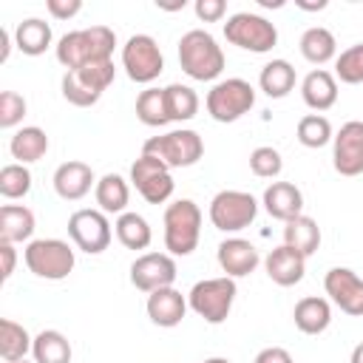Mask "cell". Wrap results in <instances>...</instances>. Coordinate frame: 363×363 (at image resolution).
<instances>
[{
  "mask_svg": "<svg viewBox=\"0 0 363 363\" xmlns=\"http://www.w3.org/2000/svg\"><path fill=\"white\" fill-rule=\"evenodd\" d=\"M113 45H116V34L108 26H91V28L62 34L57 43V60L68 71H77L82 65L111 60Z\"/></svg>",
  "mask_w": 363,
  "mask_h": 363,
  "instance_id": "cell-1",
  "label": "cell"
},
{
  "mask_svg": "<svg viewBox=\"0 0 363 363\" xmlns=\"http://www.w3.org/2000/svg\"><path fill=\"white\" fill-rule=\"evenodd\" d=\"M179 65L190 79L210 82L224 71V51L204 28H190L179 40Z\"/></svg>",
  "mask_w": 363,
  "mask_h": 363,
  "instance_id": "cell-2",
  "label": "cell"
},
{
  "mask_svg": "<svg viewBox=\"0 0 363 363\" xmlns=\"http://www.w3.org/2000/svg\"><path fill=\"white\" fill-rule=\"evenodd\" d=\"M201 238V210L193 199H179L164 207V250L170 255H190Z\"/></svg>",
  "mask_w": 363,
  "mask_h": 363,
  "instance_id": "cell-3",
  "label": "cell"
},
{
  "mask_svg": "<svg viewBox=\"0 0 363 363\" xmlns=\"http://www.w3.org/2000/svg\"><path fill=\"white\" fill-rule=\"evenodd\" d=\"M116 77V68H113V60H102V62H91V65H82L77 71H65L60 88H62V96L77 105V108H91L99 102V96L105 94V88L113 82Z\"/></svg>",
  "mask_w": 363,
  "mask_h": 363,
  "instance_id": "cell-4",
  "label": "cell"
},
{
  "mask_svg": "<svg viewBox=\"0 0 363 363\" xmlns=\"http://www.w3.org/2000/svg\"><path fill=\"white\" fill-rule=\"evenodd\" d=\"M23 258H26L28 272H34L37 278H45V281H62V278H68L71 269H74V264H77L74 250L62 238H37V241H28V247L23 250Z\"/></svg>",
  "mask_w": 363,
  "mask_h": 363,
  "instance_id": "cell-5",
  "label": "cell"
},
{
  "mask_svg": "<svg viewBox=\"0 0 363 363\" xmlns=\"http://www.w3.org/2000/svg\"><path fill=\"white\" fill-rule=\"evenodd\" d=\"M235 278H204L187 292V306L207 323H224L235 301Z\"/></svg>",
  "mask_w": 363,
  "mask_h": 363,
  "instance_id": "cell-6",
  "label": "cell"
},
{
  "mask_svg": "<svg viewBox=\"0 0 363 363\" xmlns=\"http://www.w3.org/2000/svg\"><path fill=\"white\" fill-rule=\"evenodd\" d=\"M142 153L162 159L170 170L173 167H190L204 156V142L196 130L179 128V130H167L162 136H150L142 145Z\"/></svg>",
  "mask_w": 363,
  "mask_h": 363,
  "instance_id": "cell-7",
  "label": "cell"
},
{
  "mask_svg": "<svg viewBox=\"0 0 363 363\" xmlns=\"http://www.w3.org/2000/svg\"><path fill=\"white\" fill-rule=\"evenodd\" d=\"M224 37L230 45H238V48L252 51V54H267L278 43V28H275V23H269L261 14L238 11V14L227 17Z\"/></svg>",
  "mask_w": 363,
  "mask_h": 363,
  "instance_id": "cell-8",
  "label": "cell"
},
{
  "mask_svg": "<svg viewBox=\"0 0 363 363\" xmlns=\"http://www.w3.org/2000/svg\"><path fill=\"white\" fill-rule=\"evenodd\" d=\"M204 105L216 122H235L244 113H250V108L255 105V88L241 77H230L207 91Z\"/></svg>",
  "mask_w": 363,
  "mask_h": 363,
  "instance_id": "cell-9",
  "label": "cell"
},
{
  "mask_svg": "<svg viewBox=\"0 0 363 363\" xmlns=\"http://www.w3.org/2000/svg\"><path fill=\"white\" fill-rule=\"evenodd\" d=\"M258 216V201L244 190H221L210 201V221L221 233H238Z\"/></svg>",
  "mask_w": 363,
  "mask_h": 363,
  "instance_id": "cell-10",
  "label": "cell"
},
{
  "mask_svg": "<svg viewBox=\"0 0 363 363\" xmlns=\"http://www.w3.org/2000/svg\"><path fill=\"white\" fill-rule=\"evenodd\" d=\"M122 68L133 82H153L164 71V57L150 34H133L122 45Z\"/></svg>",
  "mask_w": 363,
  "mask_h": 363,
  "instance_id": "cell-11",
  "label": "cell"
},
{
  "mask_svg": "<svg viewBox=\"0 0 363 363\" xmlns=\"http://www.w3.org/2000/svg\"><path fill=\"white\" fill-rule=\"evenodd\" d=\"M130 182L133 187L139 190V196L147 201V204H164L170 196H173V176H170V167L156 159V156H147L142 153L133 164H130Z\"/></svg>",
  "mask_w": 363,
  "mask_h": 363,
  "instance_id": "cell-12",
  "label": "cell"
},
{
  "mask_svg": "<svg viewBox=\"0 0 363 363\" xmlns=\"http://www.w3.org/2000/svg\"><path fill=\"white\" fill-rule=\"evenodd\" d=\"M68 235L77 244V250L88 255H99L111 247L113 230L102 210H77L68 218Z\"/></svg>",
  "mask_w": 363,
  "mask_h": 363,
  "instance_id": "cell-13",
  "label": "cell"
},
{
  "mask_svg": "<svg viewBox=\"0 0 363 363\" xmlns=\"http://www.w3.org/2000/svg\"><path fill=\"white\" fill-rule=\"evenodd\" d=\"M176 261L167 252H145L130 264V284L139 292H156L164 286H173L176 281Z\"/></svg>",
  "mask_w": 363,
  "mask_h": 363,
  "instance_id": "cell-14",
  "label": "cell"
},
{
  "mask_svg": "<svg viewBox=\"0 0 363 363\" xmlns=\"http://www.w3.org/2000/svg\"><path fill=\"white\" fill-rule=\"evenodd\" d=\"M323 289L340 312L352 318H363V278L354 269L332 267L323 278Z\"/></svg>",
  "mask_w": 363,
  "mask_h": 363,
  "instance_id": "cell-15",
  "label": "cell"
},
{
  "mask_svg": "<svg viewBox=\"0 0 363 363\" xmlns=\"http://www.w3.org/2000/svg\"><path fill=\"white\" fill-rule=\"evenodd\" d=\"M332 164L340 176H360L363 173V122L352 119L340 125L332 139Z\"/></svg>",
  "mask_w": 363,
  "mask_h": 363,
  "instance_id": "cell-16",
  "label": "cell"
},
{
  "mask_svg": "<svg viewBox=\"0 0 363 363\" xmlns=\"http://www.w3.org/2000/svg\"><path fill=\"white\" fill-rule=\"evenodd\" d=\"M216 258L227 278H244L255 272V267L261 264L255 244H250L247 238H224L216 250Z\"/></svg>",
  "mask_w": 363,
  "mask_h": 363,
  "instance_id": "cell-17",
  "label": "cell"
},
{
  "mask_svg": "<svg viewBox=\"0 0 363 363\" xmlns=\"http://www.w3.org/2000/svg\"><path fill=\"white\" fill-rule=\"evenodd\" d=\"M264 269H267V275H269L272 284H278V286H295L298 281H303L306 258L298 250L281 244V247L269 250V255L264 258Z\"/></svg>",
  "mask_w": 363,
  "mask_h": 363,
  "instance_id": "cell-18",
  "label": "cell"
},
{
  "mask_svg": "<svg viewBox=\"0 0 363 363\" xmlns=\"http://www.w3.org/2000/svg\"><path fill=\"white\" fill-rule=\"evenodd\" d=\"M91 184H96V179H94L91 164H85V162L71 159L54 170V190L65 201H79L82 196L91 193Z\"/></svg>",
  "mask_w": 363,
  "mask_h": 363,
  "instance_id": "cell-19",
  "label": "cell"
},
{
  "mask_svg": "<svg viewBox=\"0 0 363 363\" xmlns=\"http://www.w3.org/2000/svg\"><path fill=\"white\" fill-rule=\"evenodd\" d=\"M145 309H147V318H150L156 326L173 329V326L182 323V318H184V312H187V298H184L179 289L164 286V289H156V292L147 295Z\"/></svg>",
  "mask_w": 363,
  "mask_h": 363,
  "instance_id": "cell-20",
  "label": "cell"
},
{
  "mask_svg": "<svg viewBox=\"0 0 363 363\" xmlns=\"http://www.w3.org/2000/svg\"><path fill=\"white\" fill-rule=\"evenodd\" d=\"M264 210L278 218V221H289L295 216L303 213V193L292 184V182H272L267 190H264Z\"/></svg>",
  "mask_w": 363,
  "mask_h": 363,
  "instance_id": "cell-21",
  "label": "cell"
},
{
  "mask_svg": "<svg viewBox=\"0 0 363 363\" xmlns=\"http://www.w3.org/2000/svg\"><path fill=\"white\" fill-rule=\"evenodd\" d=\"M301 96L306 102V108L312 111H329L337 102V79L335 74H329L326 68H315L303 77L301 82Z\"/></svg>",
  "mask_w": 363,
  "mask_h": 363,
  "instance_id": "cell-22",
  "label": "cell"
},
{
  "mask_svg": "<svg viewBox=\"0 0 363 363\" xmlns=\"http://www.w3.org/2000/svg\"><path fill=\"white\" fill-rule=\"evenodd\" d=\"M292 320L295 326L303 332V335H320L329 329L332 323V306L326 298H318V295H306L295 303L292 309Z\"/></svg>",
  "mask_w": 363,
  "mask_h": 363,
  "instance_id": "cell-23",
  "label": "cell"
},
{
  "mask_svg": "<svg viewBox=\"0 0 363 363\" xmlns=\"http://www.w3.org/2000/svg\"><path fill=\"white\" fill-rule=\"evenodd\" d=\"M34 235V213L23 204H3L0 207V241L20 244Z\"/></svg>",
  "mask_w": 363,
  "mask_h": 363,
  "instance_id": "cell-24",
  "label": "cell"
},
{
  "mask_svg": "<svg viewBox=\"0 0 363 363\" xmlns=\"http://www.w3.org/2000/svg\"><path fill=\"white\" fill-rule=\"evenodd\" d=\"M301 54L306 62L312 65H326L329 60H337V40L329 28L323 26H312L301 34Z\"/></svg>",
  "mask_w": 363,
  "mask_h": 363,
  "instance_id": "cell-25",
  "label": "cell"
},
{
  "mask_svg": "<svg viewBox=\"0 0 363 363\" xmlns=\"http://www.w3.org/2000/svg\"><path fill=\"white\" fill-rule=\"evenodd\" d=\"M9 150H11V156L17 159V164L40 162V159L48 153V136H45V130L37 128V125L20 128V130H14V136H11V142H9Z\"/></svg>",
  "mask_w": 363,
  "mask_h": 363,
  "instance_id": "cell-26",
  "label": "cell"
},
{
  "mask_svg": "<svg viewBox=\"0 0 363 363\" xmlns=\"http://www.w3.org/2000/svg\"><path fill=\"white\" fill-rule=\"evenodd\" d=\"M284 244L292 247V250H298L303 258H309L320 247V227H318V221L309 218V216H303V213L295 216V218H289L284 224Z\"/></svg>",
  "mask_w": 363,
  "mask_h": 363,
  "instance_id": "cell-27",
  "label": "cell"
},
{
  "mask_svg": "<svg viewBox=\"0 0 363 363\" xmlns=\"http://www.w3.org/2000/svg\"><path fill=\"white\" fill-rule=\"evenodd\" d=\"M14 45L28 57L45 54L48 45H51V26L45 20H40V17H26L14 28Z\"/></svg>",
  "mask_w": 363,
  "mask_h": 363,
  "instance_id": "cell-28",
  "label": "cell"
},
{
  "mask_svg": "<svg viewBox=\"0 0 363 363\" xmlns=\"http://www.w3.org/2000/svg\"><path fill=\"white\" fill-rule=\"evenodd\" d=\"M94 196H96V204L102 213H128V199H130V190H128V182L119 176V173H105L96 184H94Z\"/></svg>",
  "mask_w": 363,
  "mask_h": 363,
  "instance_id": "cell-29",
  "label": "cell"
},
{
  "mask_svg": "<svg viewBox=\"0 0 363 363\" xmlns=\"http://www.w3.org/2000/svg\"><path fill=\"white\" fill-rule=\"evenodd\" d=\"M258 85L269 99H284L295 88V68L286 60H269L258 74Z\"/></svg>",
  "mask_w": 363,
  "mask_h": 363,
  "instance_id": "cell-30",
  "label": "cell"
},
{
  "mask_svg": "<svg viewBox=\"0 0 363 363\" xmlns=\"http://www.w3.org/2000/svg\"><path fill=\"white\" fill-rule=\"evenodd\" d=\"M31 346H34V337L26 332V326H20L11 318H3L0 320V357L6 363L26 360V354L31 352Z\"/></svg>",
  "mask_w": 363,
  "mask_h": 363,
  "instance_id": "cell-31",
  "label": "cell"
},
{
  "mask_svg": "<svg viewBox=\"0 0 363 363\" xmlns=\"http://www.w3.org/2000/svg\"><path fill=\"white\" fill-rule=\"evenodd\" d=\"M34 363H71V343L57 329H43L31 346Z\"/></svg>",
  "mask_w": 363,
  "mask_h": 363,
  "instance_id": "cell-32",
  "label": "cell"
},
{
  "mask_svg": "<svg viewBox=\"0 0 363 363\" xmlns=\"http://www.w3.org/2000/svg\"><path fill=\"white\" fill-rule=\"evenodd\" d=\"M113 233H116V238L125 250H147L150 238H153L150 224L139 213H122L113 224Z\"/></svg>",
  "mask_w": 363,
  "mask_h": 363,
  "instance_id": "cell-33",
  "label": "cell"
},
{
  "mask_svg": "<svg viewBox=\"0 0 363 363\" xmlns=\"http://www.w3.org/2000/svg\"><path fill=\"white\" fill-rule=\"evenodd\" d=\"M164 105H167V116L170 122H190L199 113V96L190 85L182 82H170L164 88Z\"/></svg>",
  "mask_w": 363,
  "mask_h": 363,
  "instance_id": "cell-34",
  "label": "cell"
},
{
  "mask_svg": "<svg viewBox=\"0 0 363 363\" xmlns=\"http://www.w3.org/2000/svg\"><path fill=\"white\" fill-rule=\"evenodd\" d=\"M136 116L147 128H162L170 122L167 105H164V88H145L136 96Z\"/></svg>",
  "mask_w": 363,
  "mask_h": 363,
  "instance_id": "cell-35",
  "label": "cell"
},
{
  "mask_svg": "<svg viewBox=\"0 0 363 363\" xmlns=\"http://www.w3.org/2000/svg\"><path fill=\"white\" fill-rule=\"evenodd\" d=\"M295 136H298V142H301L303 147H323V145H329V142L335 139L329 119L320 116V113H306V116H301V119H298V128H295Z\"/></svg>",
  "mask_w": 363,
  "mask_h": 363,
  "instance_id": "cell-36",
  "label": "cell"
},
{
  "mask_svg": "<svg viewBox=\"0 0 363 363\" xmlns=\"http://www.w3.org/2000/svg\"><path fill=\"white\" fill-rule=\"evenodd\" d=\"M335 79H340L346 85H360L363 82V43H354L346 51L337 54V60H335Z\"/></svg>",
  "mask_w": 363,
  "mask_h": 363,
  "instance_id": "cell-37",
  "label": "cell"
},
{
  "mask_svg": "<svg viewBox=\"0 0 363 363\" xmlns=\"http://www.w3.org/2000/svg\"><path fill=\"white\" fill-rule=\"evenodd\" d=\"M31 190V170L26 164H6L0 170V196L3 199H23Z\"/></svg>",
  "mask_w": 363,
  "mask_h": 363,
  "instance_id": "cell-38",
  "label": "cell"
},
{
  "mask_svg": "<svg viewBox=\"0 0 363 363\" xmlns=\"http://www.w3.org/2000/svg\"><path fill=\"white\" fill-rule=\"evenodd\" d=\"M250 170L258 176V179H275L281 170H284V159L275 147L269 145H261L250 153Z\"/></svg>",
  "mask_w": 363,
  "mask_h": 363,
  "instance_id": "cell-39",
  "label": "cell"
},
{
  "mask_svg": "<svg viewBox=\"0 0 363 363\" xmlns=\"http://www.w3.org/2000/svg\"><path fill=\"white\" fill-rule=\"evenodd\" d=\"M26 116V99L17 91H3L0 94V128H14Z\"/></svg>",
  "mask_w": 363,
  "mask_h": 363,
  "instance_id": "cell-40",
  "label": "cell"
},
{
  "mask_svg": "<svg viewBox=\"0 0 363 363\" xmlns=\"http://www.w3.org/2000/svg\"><path fill=\"white\" fill-rule=\"evenodd\" d=\"M193 11H196V17L204 20V23H218V20L227 14V3H224V0H196Z\"/></svg>",
  "mask_w": 363,
  "mask_h": 363,
  "instance_id": "cell-41",
  "label": "cell"
},
{
  "mask_svg": "<svg viewBox=\"0 0 363 363\" xmlns=\"http://www.w3.org/2000/svg\"><path fill=\"white\" fill-rule=\"evenodd\" d=\"M45 9H48V14L57 17V20H71V17H77V14L82 11V3H79V0H48Z\"/></svg>",
  "mask_w": 363,
  "mask_h": 363,
  "instance_id": "cell-42",
  "label": "cell"
},
{
  "mask_svg": "<svg viewBox=\"0 0 363 363\" xmlns=\"http://www.w3.org/2000/svg\"><path fill=\"white\" fill-rule=\"evenodd\" d=\"M252 363H292V354L284 349V346H267L255 354Z\"/></svg>",
  "mask_w": 363,
  "mask_h": 363,
  "instance_id": "cell-43",
  "label": "cell"
},
{
  "mask_svg": "<svg viewBox=\"0 0 363 363\" xmlns=\"http://www.w3.org/2000/svg\"><path fill=\"white\" fill-rule=\"evenodd\" d=\"M0 258H3V272H0V278H3V281H9V278H11V272H14V264H17L14 244H3V241H0Z\"/></svg>",
  "mask_w": 363,
  "mask_h": 363,
  "instance_id": "cell-44",
  "label": "cell"
},
{
  "mask_svg": "<svg viewBox=\"0 0 363 363\" xmlns=\"http://www.w3.org/2000/svg\"><path fill=\"white\" fill-rule=\"evenodd\" d=\"M9 51H11V37L6 28H0V62L9 60Z\"/></svg>",
  "mask_w": 363,
  "mask_h": 363,
  "instance_id": "cell-45",
  "label": "cell"
},
{
  "mask_svg": "<svg viewBox=\"0 0 363 363\" xmlns=\"http://www.w3.org/2000/svg\"><path fill=\"white\" fill-rule=\"evenodd\" d=\"M349 363H363V343H357V346L352 349V357H349Z\"/></svg>",
  "mask_w": 363,
  "mask_h": 363,
  "instance_id": "cell-46",
  "label": "cell"
},
{
  "mask_svg": "<svg viewBox=\"0 0 363 363\" xmlns=\"http://www.w3.org/2000/svg\"><path fill=\"white\" fill-rule=\"evenodd\" d=\"M298 6L306 9V11H315V9H326V0H318V3H301V0H298Z\"/></svg>",
  "mask_w": 363,
  "mask_h": 363,
  "instance_id": "cell-47",
  "label": "cell"
},
{
  "mask_svg": "<svg viewBox=\"0 0 363 363\" xmlns=\"http://www.w3.org/2000/svg\"><path fill=\"white\" fill-rule=\"evenodd\" d=\"M201 363H230L227 357H207V360H201Z\"/></svg>",
  "mask_w": 363,
  "mask_h": 363,
  "instance_id": "cell-48",
  "label": "cell"
},
{
  "mask_svg": "<svg viewBox=\"0 0 363 363\" xmlns=\"http://www.w3.org/2000/svg\"><path fill=\"white\" fill-rule=\"evenodd\" d=\"M14 363H26V360H14Z\"/></svg>",
  "mask_w": 363,
  "mask_h": 363,
  "instance_id": "cell-49",
  "label": "cell"
}]
</instances>
